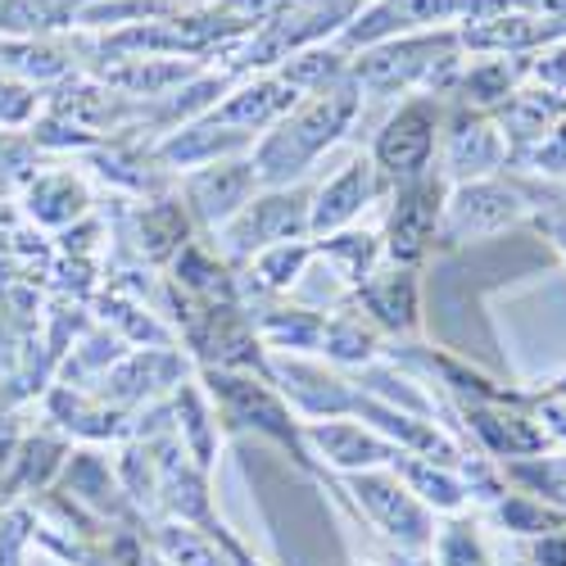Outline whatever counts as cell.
I'll list each match as a JSON object with an SVG mask.
<instances>
[{"mask_svg": "<svg viewBox=\"0 0 566 566\" xmlns=\"http://www.w3.org/2000/svg\"><path fill=\"white\" fill-rule=\"evenodd\" d=\"M363 109V91L340 77L332 86L313 91V96H300L295 109L272 123L250 150V164L259 172V186H295L304 181V172L345 140V132L354 127Z\"/></svg>", "mask_w": 566, "mask_h": 566, "instance_id": "obj_1", "label": "cell"}, {"mask_svg": "<svg viewBox=\"0 0 566 566\" xmlns=\"http://www.w3.org/2000/svg\"><path fill=\"white\" fill-rule=\"evenodd\" d=\"M462 60L467 51L458 41V28L412 32V36H395L381 45H367V51H354L349 82L363 96H417V91L449 96Z\"/></svg>", "mask_w": 566, "mask_h": 566, "instance_id": "obj_2", "label": "cell"}, {"mask_svg": "<svg viewBox=\"0 0 566 566\" xmlns=\"http://www.w3.org/2000/svg\"><path fill=\"white\" fill-rule=\"evenodd\" d=\"M531 218V186L522 172H494L476 181H458L444 196V218H440V245L462 250L476 241H494V235L522 227Z\"/></svg>", "mask_w": 566, "mask_h": 566, "instance_id": "obj_3", "label": "cell"}, {"mask_svg": "<svg viewBox=\"0 0 566 566\" xmlns=\"http://www.w3.org/2000/svg\"><path fill=\"white\" fill-rule=\"evenodd\" d=\"M313 213V186H263V191L235 213L227 227H218V250L227 263H250L254 254L291 241H313L308 231Z\"/></svg>", "mask_w": 566, "mask_h": 566, "instance_id": "obj_4", "label": "cell"}, {"mask_svg": "<svg viewBox=\"0 0 566 566\" xmlns=\"http://www.w3.org/2000/svg\"><path fill=\"white\" fill-rule=\"evenodd\" d=\"M444 118H449V101L436 96V91H417V96H408L381 127H376L367 159L381 168V177L390 186L431 172L436 150H440Z\"/></svg>", "mask_w": 566, "mask_h": 566, "instance_id": "obj_5", "label": "cell"}, {"mask_svg": "<svg viewBox=\"0 0 566 566\" xmlns=\"http://www.w3.org/2000/svg\"><path fill=\"white\" fill-rule=\"evenodd\" d=\"M390 218L381 231V245L386 259L399 268H412L427 259V250L440 241V218H444V196H449V181L431 168L412 181L390 186Z\"/></svg>", "mask_w": 566, "mask_h": 566, "instance_id": "obj_6", "label": "cell"}, {"mask_svg": "<svg viewBox=\"0 0 566 566\" xmlns=\"http://www.w3.org/2000/svg\"><path fill=\"white\" fill-rule=\"evenodd\" d=\"M205 381H209V395L218 399V412H227L231 421H241V427H250V431H259L276 444L304 453V431L295 427L291 403L281 399L272 386L254 381L250 371H222V367H209Z\"/></svg>", "mask_w": 566, "mask_h": 566, "instance_id": "obj_7", "label": "cell"}, {"mask_svg": "<svg viewBox=\"0 0 566 566\" xmlns=\"http://www.w3.org/2000/svg\"><path fill=\"white\" fill-rule=\"evenodd\" d=\"M440 177L449 186L458 181H476V177H494V172H507V140L499 132V123L490 114H476V109H458L449 105V118H444V132H440Z\"/></svg>", "mask_w": 566, "mask_h": 566, "instance_id": "obj_8", "label": "cell"}, {"mask_svg": "<svg viewBox=\"0 0 566 566\" xmlns=\"http://www.w3.org/2000/svg\"><path fill=\"white\" fill-rule=\"evenodd\" d=\"M263 191L259 172L250 164V155H235L209 168H191L181 177V196H186V213H191L200 227H227L235 213H241L254 196Z\"/></svg>", "mask_w": 566, "mask_h": 566, "instance_id": "obj_9", "label": "cell"}, {"mask_svg": "<svg viewBox=\"0 0 566 566\" xmlns=\"http://www.w3.org/2000/svg\"><path fill=\"white\" fill-rule=\"evenodd\" d=\"M386 191H390V181L381 177V168H376L371 159H363V155L349 159L336 177H326L322 186H313V213H308L313 241L354 227L367 213V205H376Z\"/></svg>", "mask_w": 566, "mask_h": 566, "instance_id": "obj_10", "label": "cell"}, {"mask_svg": "<svg viewBox=\"0 0 566 566\" xmlns=\"http://www.w3.org/2000/svg\"><path fill=\"white\" fill-rule=\"evenodd\" d=\"M295 101H300V91L281 73L268 69V73L245 77L241 86H231L205 118H213L222 127H235V132H250V136H263L272 123H281L295 109Z\"/></svg>", "mask_w": 566, "mask_h": 566, "instance_id": "obj_11", "label": "cell"}, {"mask_svg": "<svg viewBox=\"0 0 566 566\" xmlns=\"http://www.w3.org/2000/svg\"><path fill=\"white\" fill-rule=\"evenodd\" d=\"M354 295L381 336H412L421 326V286L412 268H399V263L376 268Z\"/></svg>", "mask_w": 566, "mask_h": 566, "instance_id": "obj_12", "label": "cell"}, {"mask_svg": "<svg viewBox=\"0 0 566 566\" xmlns=\"http://www.w3.org/2000/svg\"><path fill=\"white\" fill-rule=\"evenodd\" d=\"M349 490L371 512V522H381L403 544H427L431 539V516H427V507L412 499V490L403 481L386 476V471H354Z\"/></svg>", "mask_w": 566, "mask_h": 566, "instance_id": "obj_13", "label": "cell"}, {"mask_svg": "<svg viewBox=\"0 0 566 566\" xmlns=\"http://www.w3.org/2000/svg\"><path fill=\"white\" fill-rule=\"evenodd\" d=\"M490 118L499 123V132H503V140H507V164H512V159H522V155L535 146V140H544V136L566 118V96L526 82V86H516Z\"/></svg>", "mask_w": 566, "mask_h": 566, "instance_id": "obj_14", "label": "cell"}, {"mask_svg": "<svg viewBox=\"0 0 566 566\" xmlns=\"http://www.w3.org/2000/svg\"><path fill=\"white\" fill-rule=\"evenodd\" d=\"M304 440L332 467H345V471H376V467H386V462H395L403 453L386 436H376L371 427H363V421H345V417L308 421Z\"/></svg>", "mask_w": 566, "mask_h": 566, "instance_id": "obj_15", "label": "cell"}, {"mask_svg": "<svg viewBox=\"0 0 566 566\" xmlns=\"http://www.w3.org/2000/svg\"><path fill=\"white\" fill-rule=\"evenodd\" d=\"M250 132H235V127H222L213 118H196V123H181L168 132V140L159 146V159L168 168H209V164H222V159H235V155H250L254 150Z\"/></svg>", "mask_w": 566, "mask_h": 566, "instance_id": "obj_16", "label": "cell"}, {"mask_svg": "<svg viewBox=\"0 0 566 566\" xmlns=\"http://www.w3.org/2000/svg\"><path fill=\"white\" fill-rule=\"evenodd\" d=\"M313 259H322L326 268H332V276H340L345 286H363V281L381 268L386 259V245H381V231H332L322 235V241H313Z\"/></svg>", "mask_w": 566, "mask_h": 566, "instance_id": "obj_17", "label": "cell"}, {"mask_svg": "<svg viewBox=\"0 0 566 566\" xmlns=\"http://www.w3.org/2000/svg\"><path fill=\"white\" fill-rule=\"evenodd\" d=\"M259 322L254 336L272 349V354H308V349H322V332H326V317L313 313V308H300V304H268L259 308Z\"/></svg>", "mask_w": 566, "mask_h": 566, "instance_id": "obj_18", "label": "cell"}, {"mask_svg": "<svg viewBox=\"0 0 566 566\" xmlns=\"http://www.w3.org/2000/svg\"><path fill=\"white\" fill-rule=\"evenodd\" d=\"M381 332L371 326V317L363 308H340L336 317H326L322 332V354L340 363V367H367L376 354H381Z\"/></svg>", "mask_w": 566, "mask_h": 566, "instance_id": "obj_19", "label": "cell"}, {"mask_svg": "<svg viewBox=\"0 0 566 566\" xmlns=\"http://www.w3.org/2000/svg\"><path fill=\"white\" fill-rule=\"evenodd\" d=\"M82 209H86V186L73 172H45L28 186V213L45 227H64L82 218Z\"/></svg>", "mask_w": 566, "mask_h": 566, "instance_id": "obj_20", "label": "cell"}, {"mask_svg": "<svg viewBox=\"0 0 566 566\" xmlns=\"http://www.w3.org/2000/svg\"><path fill=\"white\" fill-rule=\"evenodd\" d=\"M60 28H73V0H0V32L14 41H41Z\"/></svg>", "mask_w": 566, "mask_h": 566, "instance_id": "obj_21", "label": "cell"}, {"mask_svg": "<svg viewBox=\"0 0 566 566\" xmlns=\"http://www.w3.org/2000/svg\"><path fill=\"white\" fill-rule=\"evenodd\" d=\"M186 235H191V213H186V205H177V200H155V205H146V213H140V250L150 259H177L186 245H191Z\"/></svg>", "mask_w": 566, "mask_h": 566, "instance_id": "obj_22", "label": "cell"}, {"mask_svg": "<svg viewBox=\"0 0 566 566\" xmlns=\"http://www.w3.org/2000/svg\"><path fill=\"white\" fill-rule=\"evenodd\" d=\"M172 408H177V431H181L186 449L196 453V462L209 467L213 462V444H218V421H213L209 399L196 386H181L177 399H172Z\"/></svg>", "mask_w": 566, "mask_h": 566, "instance_id": "obj_23", "label": "cell"}, {"mask_svg": "<svg viewBox=\"0 0 566 566\" xmlns=\"http://www.w3.org/2000/svg\"><path fill=\"white\" fill-rule=\"evenodd\" d=\"M308 263H313V241H291V245H272V250L254 254L250 272L259 276V286L268 295H286L295 281L308 272Z\"/></svg>", "mask_w": 566, "mask_h": 566, "instance_id": "obj_24", "label": "cell"}, {"mask_svg": "<svg viewBox=\"0 0 566 566\" xmlns=\"http://www.w3.org/2000/svg\"><path fill=\"white\" fill-rule=\"evenodd\" d=\"M395 471L408 481V490L412 494H421L427 503H436V507H458L462 499H467V490H462V481L458 476H449L444 467H436L431 458H417V453H399L395 458Z\"/></svg>", "mask_w": 566, "mask_h": 566, "instance_id": "obj_25", "label": "cell"}, {"mask_svg": "<svg viewBox=\"0 0 566 566\" xmlns=\"http://www.w3.org/2000/svg\"><path fill=\"white\" fill-rule=\"evenodd\" d=\"M507 168H522V177L544 181V186H566V118L544 140H535L522 159H512Z\"/></svg>", "mask_w": 566, "mask_h": 566, "instance_id": "obj_26", "label": "cell"}, {"mask_svg": "<svg viewBox=\"0 0 566 566\" xmlns=\"http://www.w3.org/2000/svg\"><path fill=\"white\" fill-rule=\"evenodd\" d=\"M499 516H503L507 531H522V535H557L562 531V516L531 494H516L512 503H503Z\"/></svg>", "mask_w": 566, "mask_h": 566, "instance_id": "obj_27", "label": "cell"}, {"mask_svg": "<svg viewBox=\"0 0 566 566\" xmlns=\"http://www.w3.org/2000/svg\"><path fill=\"white\" fill-rule=\"evenodd\" d=\"M512 476L535 481V494H539V499L566 503V458H535V462H516V467H512Z\"/></svg>", "mask_w": 566, "mask_h": 566, "instance_id": "obj_28", "label": "cell"}, {"mask_svg": "<svg viewBox=\"0 0 566 566\" xmlns=\"http://www.w3.org/2000/svg\"><path fill=\"white\" fill-rule=\"evenodd\" d=\"M531 82L544 86V91H557V96H566V36L531 55Z\"/></svg>", "mask_w": 566, "mask_h": 566, "instance_id": "obj_29", "label": "cell"}, {"mask_svg": "<svg viewBox=\"0 0 566 566\" xmlns=\"http://www.w3.org/2000/svg\"><path fill=\"white\" fill-rule=\"evenodd\" d=\"M535 562L539 566H566V535H544V544L535 548Z\"/></svg>", "mask_w": 566, "mask_h": 566, "instance_id": "obj_30", "label": "cell"}, {"mask_svg": "<svg viewBox=\"0 0 566 566\" xmlns=\"http://www.w3.org/2000/svg\"><path fill=\"white\" fill-rule=\"evenodd\" d=\"M544 395H553V399H566V371H562V376H557V381H553V386H548V390H544Z\"/></svg>", "mask_w": 566, "mask_h": 566, "instance_id": "obj_31", "label": "cell"}]
</instances>
